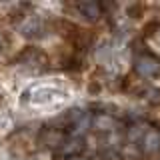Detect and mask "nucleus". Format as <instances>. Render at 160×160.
Returning <instances> with one entry per match:
<instances>
[{"instance_id":"nucleus-1","label":"nucleus","mask_w":160,"mask_h":160,"mask_svg":"<svg viewBox=\"0 0 160 160\" xmlns=\"http://www.w3.org/2000/svg\"><path fill=\"white\" fill-rule=\"evenodd\" d=\"M136 70L140 74H144V76H152V74L160 72V64L158 60L154 56H150V54H144V56H138L136 58Z\"/></svg>"},{"instance_id":"nucleus-2","label":"nucleus","mask_w":160,"mask_h":160,"mask_svg":"<svg viewBox=\"0 0 160 160\" xmlns=\"http://www.w3.org/2000/svg\"><path fill=\"white\" fill-rule=\"evenodd\" d=\"M32 102L34 104H46L50 102V100H54L58 96V92L54 88H48V86H42V88H36V90H32Z\"/></svg>"},{"instance_id":"nucleus-3","label":"nucleus","mask_w":160,"mask_h":160,"mask_svg":"<svg viewBox=\"0 0 160 160\" xmlns=\"http://www.w3.org/2000/svg\"><path fill=\"white\" fill-rule=\"evenodd\" d=\"M76 8H78V12L88 20H96L100 16V8H98L96 2H80V4H76Z\"/></svg>"},{"instance_id":"nucleus-4","label":"nucleus","mask_w":160,"mask_h":160,"mask_svg":"<svg viewBox=\"0 0 160 160\" xmlns=\"http://www.w3.org/2000/svg\"><path fill=\"white\" fill-rule=\"evenodd\" d=\"M142 144H144V150H146V152H154V150H158L160 148V132H156V130L146 132Z\"/></svg>"},{"instance_id":"nucleus-5","label":"nucleus","mask_w":160,"mask_h":160,"mask_svg":"<svg viewBox=\"0 0 160 160\" xmlns=\"http://www.w3.org/2000/svg\"><path fill=\"white\" fill-rule=\"evenodd\" d=\"M40 20L38 18H30L28 22H24L22 26V34L24 36H36V32H40Z\"/></svg>"},{"instance_id":"nucleus-6","label":"nucleus","mask_w":160,"mask_h":160,"mask_svg":"<svg viewBox=\"0 0 160 160\" xmlns=\"http://www.w3.org/2000/svg\"><path fill=\"white\" fill-rule=\"evenodd\" d=\"M114 126V120L110 118V116H100V118H96V128H100V130H110Z\"/></svg>"},{"instance_id":"nucleus-7","label":"nucleus","mask_w":160,"mask_h":160,"mask_svg":"<svg viewBox=\"0 0 160 160\" xmlns=\"http://www.w3.org/2000/svg\"><path fill=\"white\" fill-rule=\"evenodd\" d=\"M82 148V142L76 138V140H72V142H68V146H64V152H68V154H72V152H78V150Z\"/></svg>"},{"instance_id":"nucleus-8","label":"nucleus","mask_w":160,"mask_h":160,"mask_svg":"<svg viewBox=\"0 0 160 160\" xmlns=\"http://www.w3.org/2000/svg\"><path fill=\"white\" fill-rule=\"evenodd\" d=\"M72 160H84V158H80V156H72Z\"/></svg>"}]
</instances>
